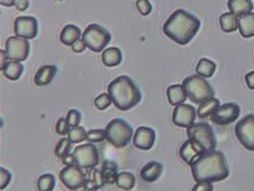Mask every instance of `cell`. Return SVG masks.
Masks as SVG:
<instances>
[{"label":"cell","instance_id":"cell-42","mask_svg":"<svg viewBox=\"0 0 254 191\" xmlns=\"http://www.w3.org/2000/svg\"><path fill=\"white\" fill-rule=\"evenodd\" d=\"M29 5H30L29 0H15L14 1V6L19 11L27 10L29 8Z\"/></svg>","mask_w":254,"mask_h":191},{"label":"cell","instance_id":"cell-7","mask_svg":"<svg viewBox=\"0 0 254 191\" xmlns=\"http://www.w3.org/2000/svg\"><path fill=\"white\" fill-rule=\"evenodd\" d=\"M81 39L90 50L99 53L109 45L112 36L104 27L98 24H91L83 31Z\"/></svg>","mask_w":254,"mask_h":191},{"label":"cell","instance_id":"cell-27","mask_svg":"<svg viewBox=\"0 0 254 191\" xmlns=\"http://www.w3.org/2000/svg\"><path fill=\"white\" fill-rule=\"evenodd\" d=\"M217 65L214 61L207 58H202L198 61L196 65V73L204 78H209L214 75Z\"/></svg>","mask_w":254,"mask_h":191},{"label":"cell","instance_id":"cell-10","mask_svg":"<svg viewBox=\"0 0 254 191\" xmlns=\"http://www.w3.org/2000/svg\"><path fill=\"white\" fill-rule=\"evenodd\" d=\"M31 45L27 39L17 36L9 37L5 43V52L10 60L23 62L30 54Z\"/></svg>","mask_w":254,"mask_h":191},{"label":"cell","instance_id":"cell-41","mask_svg":"<svg viewBox=\"0 0 254 191\" xmlns=\"http://www.w3.org/2000/svg\"><path fill=\"white\" fill-rule=\"evenodd\" d=\"M86 48H88V47H87L86 43H84L82 39H78L77 41H75L71 46L72 51L75 52V53H81V52L86 50Z\"/></svg>","mask_w":254,"mask_h":191},{"label":"cell","instance_id":"cell-16","mask_svg":"<svg viewBox=\"0 0 254 191\" xmlns=\"http://www.w3.org/2000/svg\"><path fill=\"white\" fill-rule=\"evenodd\" d=\"M180 158L189 166L191 165L194 161H196L200 156L203 155V153L199 150L198 146L191 140L187 139L183 142L179 150Z\"/></svg>","mask_w":254,"mask_h":191},{"label":"cell","instance_id":"cell-9","mask_svg":"<svg viewBox=\"0 0 254 191\" xmlns=\"http://www.w3.org/2000/svg\"><path fill=\"white\" fill-rule=\"evenodd\" d=\"M235 134L247 151L254 152V115L248 114L235 126Z\"/></svg>","mask_w":254,"mask_h":191},{"label":"cell","instance_id":"cell-46","mask_svg":"<svg viewBox=\"0 0 254 191\" xmlns=\"http://www.w3.org/2000/svg\"><path fill=\"white\" fill-rule=\"evenodd\" d=\"M14 1L15 0H0V3H1V5H3V6L10 7V6L14 5Z\"/></svg>","mask_w":254,"mask_h":191},{"label":"cell","instance_id":"cell-13","mask_svg":"<svg viewBox=\"0 0 254 191\" xmlns=\"http://www.w3.org/2000/svg\"><path fill=\"white\" fill-rule=\"evenodd\" d=\"M15 36L27 40L35 39L38 35V20L34 16H18L13 25Z\"/></svg>","mask_w":254,"mask_h":191},{"label":"cell","instance_id":"cell-14","mask_svg":"<svg viewBox=\"0 0 254 191\" xmlns=\"http://www.w3.org/2000/svg\"><path fill=\"white\" fill-rule=\"evenodd\" d=\"M196 114L197 112L193 106L188 104H181L175 107L172 115V120L175 125L188 128L189 126L195 123Z\"/></svg>","mask_w":254,"mask_h":191},{"label":"cell","instance_id":"cell-8","mask_svg":"<svg viewBox=\"0 0 254 191\" xmlns=\"http://www.w3.org/2000/svg\"><path fill=\"white\" fill-rule=\"evenodd\" d=\"M73 156L76 162V165L81 169H93L100 162V156L98 148L95 144L88 142L86 144L77 145L74 151Z\"/></svg>","mask_w":254,"mask_h":191},{"label":"cell","instance_id":"cell-30","mask_svg":"<svg viewBox=\"0 0 254 191\" xmlns=\"http://www.w3.org/2000/svg\"><path fill=\"white\" fill-rule=\"evenodd\" d=\"M56 185V179L52 174H44L39 177L37 186L39 191H53Z\"/></svg>","mask_w":254,"mask_h":191},{"label":"cell","instance_id":"cell-3","mask_svg":"<svg viewBox=\"0 0 254 191\" xmlns=\"http://www.w3.org/2000/svg\"><path fill=\"white\" fill-rule=\"evenodd\" d=\"M108 94L115 107L120 111H128L141 101V92L135 81L128 75H120L108 86Z\"/></svg>","mask_w":254,"mask_h":191},{"label":"cell","instance_id":"cell-25","mask_svg":"<svg viewBox=\"0 0 254 191\" xmlns=\"http://www.w3.org/2000/svg\"><path fill=\"white\" fill-rule=\"evenodd\" d=\"M3 75L9 80H17L24 72V65L18 61H9L2 70Z\"/></svg>","mask_w":254,"mask_h":191},{"label":"cell","instance_id":"cell-21","mask_svg":"<svg viewBox=\"0 0 254 191\" xmlns=\"http://www.w3.org/2000/svg\"><path fill=\"white\" fill-rule=\"evenodd\" d=\"M167 98L172 106L184 104L187 99V94L182 84H173L167 89Z\"/></svg>","mask_w":254,"mask_h":191},{"label":"cell","instance_id":"cell-22","mask_svg":"<svg viewBox=\"0 0 254 191\" xmlns=\"http://www.w3.org/2000/svg\"><path fill=\"white\" fill-rule=\"evenodd\" d=\"M253 7L254 6L251 0H229L228 1V8L230 12L234 13L238 17L252 12Z\"/></svg>","mask_w":254,"mask_h":191},{"label":"cell","instance_id":"cell-23","mask_svg":"<svg viewBox=\"0 0 254 191\" xmlns=\"http://www.w3.org/2000/svg\"><path fill=\"white\" fill-rule=\"evenodd\" d=\"M80 36L82 35L78 27L74 25H67L61 31L60 41L62 44H64L66 46H72L75 41L80 39Z\"/></svg>","mask_w":254,"mask_h":191},{"label":"cell","instance_id":"cell-15","mask_svg":"<svg viewBox=\"0 0 254 191\" xmlns=\"http://www.w3.org/2000/svg\"><path fill=\"white\" fill-rule=\"evenodd\" d=\"M156 141V132L153 128L140 126L134 133L133 144L142 151H149L154 146Z\"/></svg>","mask_w":254,"mask_h":191},{"label":"cell","instance_id":"cell-29","mask_svg":"<svg viewBox=\"0 0 254 191\" xmlns=\"http://www.w3.org/2000/svg\"><path fill=\"white\" fill-rule=\"evenodd\" d=\"M115 184L122 190H131L135 186V177L132 173L121 172L118 174Z\"/></svg>","mask_w":254,"mask_h":191},{"label":"cell","instance_id":"cell-32","mask_svg":"<svg viewBox=\"0 0 254 191\" xmlns=\"http://www.w3.org/2000/svg\"><path fill=\"white\" fill-rule=\"evenodd\" d=\"M71 151V141L68 138H61L55 147V156L59 159H63L68 156Z\"/></svg>","mask_w":254,"mask_h":191},{"label":"cell","instance_id":"cell-20","mask_svg":"<svg viewBox=\"0 0 254 191\" xmlns=\"http://www.w3.org/2000/svg\"><path fill=\"white\" fill-rule=\"evenodd\" d=\"M238 29L242 37H254V12H249L239 16Z\"/></svg>","mask_w":254,"mask_h":191},{"label":"cell","instance_id":"cell-6","mask_svg":"<svg viewBox=\"0 0 254 191\" xmlns=\"http://www.w3.org/2000/svg\"><path fill=\"white\" fill-rule=\"evenodd\" d=\"M106 135L109 143L117 148H123L129 144L133 136L132 126L121 118L111 120L106 126Z\"/></svg>","mask_w":254,"mask_h":191},{"label":"cell","instance_id":"cell-38","mask_svg":"<svg viewBox=\"0 0 254 191\" xmlns=\"http://www.w3.org/2000/svg\"><path fill=\"white\" fill-rule=\"evenodd\" d=\"M66 119H67V122H68V124L70 126V128H71V127L78 126L79 123H80V120H81L80 112L75 110V109H71V110L68 111Z\"/></svg>","mask_w":254,"mask_h":191},{"label":"cell","instance_id":"cell-17","mask_svg":"<svg viewBox=\"0 0 254 191\" xmlns=\"http://www.w3.org/2000/svg\"><path fill=\"white\" fill-rule=\"evenodd\" d=\"M163 173V165L157 161L146 163L140 170V177L143 181L153 183L157 181Z\"/></svg>","mask_w":254,"mask_h":191},{"label":"cell","instance_id":"cell-45","mask_svg":"<svg viewBox=\"0 0 254 191\" xmlns=\"http://www.w3.org/2000/svg\"><path fill=\"white\" fill-rule=\"evenodd\" d=\"M61 161H62V164L65 165V166L76 165V162H75V159H74L73 154H69L68 156H66V157H64L63 159H61Z\"/></svg>","mask_w":254,"mask_h":191},{"label":"cell","instance_id":"cell-34","mask_svg":"<svg viewBox=\"0 0 254 191\" xmlns=\"http://www.w3.org/2000/svg\"><path fill=\"white\" fill-rule=\"evenodd\" d=\"M112 99L109 96V94H101L94 100V104L96 106V108L100 111H103L105 109H107L110 107L112 104Z\"/></svg>","mask_w":254,"mask_h":191},{"label":"cell","instance_id":"cell-24","mask_svg":"<svg viewBox=\"0 0 254 191\" xmlns=\"http://www.w3.org/2000/svg\"><path fill=\"white\" fill-rule=\"evenodd\" d=\"M221 106V103L218 99L211 98L201 104L197 109V116L199 119H204L213 115Z\"/></svg>","mask_w":254,"mask_h":191},{"label":"cell","instance_id":"cell-4","mask_svg":"<svg viewBox=\"0 0 254 191\" xmlns=\"http://www.w3.org/2000/svg\"><path fill=\"white\" fill-rule=\"evenodd\" d=\"M182 86L187 94V98L194 104H201L211 98H215V91L210 83L202 76L193 74L186 77Z\"/></svg>","mask_w":254,"mask_h":191},{"label":"cell","instance_id":"cell-5","mask_svg":"<svg viewBox=\"0 0 254 191\" xmlns=\"http://www.w3.org/2000/svg\"><path fill=\"white\" fill-rule=\"evenodd\" d=\"M186 132L188 138L191 139L203 154L216 150L217 139L213 128L208 123H194L188 127Z\"/></svg>","mask_w":254,"mask_h":191},{"label":"cell","instance_id":"cell-44","mask_svg":"<svg viewBox=\"0 0 254 191\" xmlns=\"http://www.w3.org/2000/svg\"><path fill=\"white\" fill-rule=\"evenodd\" d=\"M8 59H9V58H8V56H7L5 50H1V51H0V61H1V63H0V69L3 70V68L5 67V65L9 62Z\"/></svg>","mask_w":254,"mask_h":191},{"label":"cell","instance_id":"cell-12","mask_svg":"<svg viewBox=\"0 0 254 191\" xmlns=\"http://www.w3.org/2000/svg\"><path fill=\"white\" fill-rule=\"evenodd\" d=\"M240 116V107L236 103L221 105L219 109L210 116V120L217 125H228L235 122Z\"/></svg>","mask_w":254,"mask_h":191},{"label":"cell","instance_id":"cell-39","mask_svg":"<svg viewBox=\"0 0 254 191\" xmlns=\"http://www.w3.org/2000/svg\"><path fill=\"white\" fill-rule=\"evenodd\" d=\"M11 178H12L11 173L8 171V170H6L3 167L0 169V189L1 190L5 189L9 185Z\"/></svg>","mask_w":254,"mask_h":191},{"label":"cell","instance_id":"cell-26","mask_svg":"<svg viewBox=\"0 0 254 191\" xmlns=\"http://www.w3.org/2000/svg\"><path fill=\"white\" fill-rule=\"evenodd\" d=\"M238 16L232 12L223 13L220 16L221 29L225 33H233L238 29Z\"/></svg>","mask_w":254,"mask_h":191},{"label":"cell","instance_id":"cell-43","mask_svg":"<svg viewBox=\"0 0 254 191\" xmlns=\"http://www.w3.org/2000/svg\"><path fill=\"white\" fill-rule=\"evenodd\" d=\"M245 81H246L247 87H248L250 90H254V70L248 72V73L245 75Z\"/></svg>","mask_w":254,"mask_h":191},{"label":"cell","instance_id":"cell-37","mask_svg":"<svg viewBox=\"0 0 254 191\" xmlns=\"http://www.w3.org/2000/svg\"><path fill=\"white\" fill-rule=\"evenodd\" d=\"M135 5H136V8L138 9L139 13L143 16L149 15L153 10V6L149 0H137Z\"/></svg>","mask_w":254,"mask_h":191},{"label":"cell","instance_id":"cell-19","mask_svg":"<svg viewBox=\"0 0 254 191\" xmlns=\"http://www.w3.org/2000/svg\"><path fill=\"white\" fill-rule=\"evenodd\" d=\"M104 65L108 67L118 66L122 61V52L117 47H110L105 49L101 56Z\"/></svg>","mask_w":254,"mask_h":191},{"label":"cell","instance_id":"cell-33","mask_svg":"<svg viewBox=\"0 0 254 191\" xmlns=\"http://www.w3.org/2000/svg\"><path fill=\"white\" fill-rule=\"evenodd\" d=\"M88 178H90L96 185L97 187L100 189L102 188L106 183V179L104 177V174L102 172V170H98V169H90L89 170V174H86Z\"/></svg>","mask_w":254,"mask_h":191},{"label":"cell","instance_id":"cell-36","mask_svg":"<svg viewBox=\"0 0 254 191\" xmlns=\"http://www.w3.org/2000/svg\"><path fill=\"white\" fill-rule=\"evenodd\" d=\"M69 130H70V126L67 122V119L64 117L59 118V120L56 123V132L61 136H64L68 134Z\"/></svg>","mask_w":254,"mask_h":191},{"label":"cell","instance_id":"cell-2","mask_svg":"<svg viewBox=\"0 0 254 191\" xmlns=\"http://www.w3.org/2000/svg\"><path fill=\"white\" fill-rule=\"evenodd\" d=\"M200 28V20L185 9L175 10L163 26L164 34L179 45H186Z\"/></svg>","mask_w":254,"mask_h":191},{"label":"cell","instance_id":"cell-11","mask_svg":"<svg viewBox=\"0 0 254 191\" xmlns=\"http://www.w3.org/2000/svg\"><path fill=\"white\" fill-rule=\"evenodd\" d=\"M59 177L64 186L70 190H76L83 187L87 181V175L83 173L82 169L77 165L65 166L60 171Z\"/></svg>","mask_w":254,"mask_h":191},{"label":"cell","instance_id":"cell-18","mask_svg":"<svg viewBox=\"0 0 254 191\" xmlns=\"http://www.w3.org/2000/svg\"><path fill=\"white\" fill-rule=\"evenodd\" d=\"M57 73V67L55 65H44L38 69L35 74L34 82L37 87H44L51 83Z\"/></svg>","mask_w":254,"mask_h":191},{"label":"cell","instance_id":"cell-1","mask_svg":"<svg viewBox=\"0 0 254 191\" xmlns=\"http://www.w3.org/2000/svg\"><path fill=\"white\" fill-rule=\"evenodd\" d=\"M190 168L196 182H219L227 179L230 174L227 159L220 151L203 154L190 165Z\"/></svg>","mask_w":254,"mask_h":191},{"label":"cell","instance_id":"cell-31","mask_svg":"<svg viewBox=\"0 0 254 191\" xmlns=\"http://www.w3.org/2000/svg\"><path fill=\"white\" fill-rule=\"evenodd\" d=\"M67 135H68L67 138L71 141V143H79L87 139L88 132L83 128V127L78 125L75 127H71Z\"/></svg>","mask_w":254,"mask_h":191},{"label":"cell","instance_id":"cell-28","mask_svg":"<svg viewBox=\"0 0 254 191\" xmlns=\"http://www.w3.org/2000/svg\"><path fill=\"white\" fill-rule=\"evenodd\" d=\"M102 172L107 184H114L118 176V166L112 161H105L102 165Z\"/></svg>","mask_w":254,"mask_h":191},{"label":"cell","instance_id":"cell-40","mask_svg":"<svg viewBox=\"0 0 254 191\" xmlns=\"http://www.w3.org/2000/svg\"><path fill=\"white\" fill-rule=\"evenodd\" d=\"M213 190H214L213 183L200 181V182H196V184L193 186L191 191H213Z\"/></svg>","mask_w":254,"mask_h":191},{"label":"cell","instance_id":"cell-35","mask_svg":"<svg viewBox=\"0 0 254 191\" xmlns=\"http://www.w3.org/2000/svg\"><path fill=\"white\" fill-rule=\"evenodd\" d=\"M107 138L105 129H91L88 131L87 140L91 143H98Z\"/></svg>","mask_w":254,"mask_h":191}]
</instances>
